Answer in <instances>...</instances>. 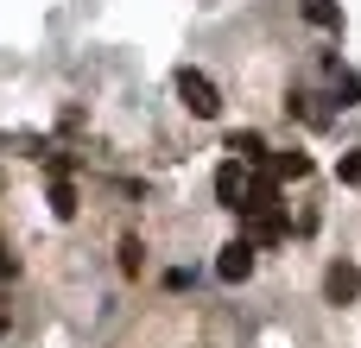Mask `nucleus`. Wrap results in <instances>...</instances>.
Instances as JSON below:
<instances>
[{"mask_svg":"<svg viewBox=\"0 0 361 348\" xmlns=\"http://www.w3.org/2000/svg\"><path fill=\"white\" fill-rule=\"evenodd\" d=\"M305 19L324 25V32H343V6L336 0H305Z\"/></svg>","mask_w":361,"mask_h":348,"instance_id":"6e6552de","label":"nucleus"},{"mask_svg":"<svg viewBox=\"0 0 361 348\" xmlns=\"http://www.w3.org/2000/svg\"><path fill=\"white\" fill-rule=\"evenodd\" d=\"M247 190H254V178H247V165H235V159H228V165L216 171V203L241 216V209H247Z\"/></svg>","mask_w":361,"mask_h":348,"instance_id":"7ed1b4c3","label":"nucleus"},{"mask_svg":"<svg viewBox=\"0 0 361 348\" xmlns=\"http://www.w3.org/2000/svg\"><path fill=\"white\" fill-rule=\"evenodd\" d=\"M228 152H235V165H260L267 159V139L254 127H241V133H228Z\"/></svg>","mask_w":361,"mask_h":348,"instance_id":"423d86ee","label":"nucleus"},{"mask_svg":"<svg viewBox=\"0 0 361 348\" xmlns=\"http://www.w3.org/2000/svg\"><path fill=\"white\" fill-rule=\"evenodd\" d=\"M267 178H273V184H292V178H311V159H305L298 146H292V152H273Z\"/></svg>","mask_w":361,"mask_h":348,"instance_id":"39448f33","label":"nucleus"},{"mask_svg":"<svg viewBox=\"0 0 361 348\" xmlns=\"http://www.w3.org/2000/svg\"><path fill=\"white\" fill-rule=\"evenodd\" d=\"M178 101H184L197 120H216V114H222V95H216V82H209L203 70H190V63L178 70Z\"/></svg>","mask_w":361,"mask_h":348,"instance_id":"f257e3e1","label":"nucleus"},{"mask_svg":"<svg viewBox=\"0 0 361 348\" xmlns=\"http://www.w3.org/2000/svg\"><path fill=\"white\" fill-rule=\"evenodd\" d=\"M336 101H343V108H355V101H361V82H355V76H343V82H336Z\"/></svg>","mask_w":361,"mask_h":348,"instance_id":"9b49d317","label":"nucleus"},{"mask_svg":"<svg viewBox=\"0 0 361 348\" xmlns=\"http://www.w3.org/2000/svg\"><path fill=\"white\" fill-rule=\"evenodd\" d=\"M324 298H330V304H355V298H361V266H355V260H330V273H324Z\"/></svg>","mask_w":361,"mask_h":348,"instance_id":"20e7f679","label":"nucleus"},{"mask_svg":"<svg viewBox=\"0 0 361 348\" xmlns=\"http://www.w3.org/2000/svg\"><path fill=\"white\" fill-rule=\"evenodd\" d=\"M0 279H19V254H13L6 241H0Z\"/></svg>","mask_w":361,"mask_h":348,"instance_id":"f8f14e48","label":"nucleus"},{"mask_svg":"<svg viewBox=\"0 0 361 348\" xmlns=\"http://www.w3.org/2000/svg\"><path fill=\"white\" fill-rule=\"evenodd\" d=\"M51 216H57V222L76 216V184H70V178H51Z\"/></svg>","mask_w":361,"mask_h":348,"instance_id":"0eeeda50","label":"nucleus"},{"mask_svg":"<svg viewBox=\"0 0 361 348\" xmlns=\"http://www.w3.org/2000/svg\"><path fill=\"white\" fill-rule=\"evenodd\" d=\"M0 336H6V317H0Z\"/></svg>","mask_w":361,"mask_h":348,"instance_id":"ddd939ff","label":"nucleus"},{"mask_svg":"<svg viewBox=\"0 0 361 348\" xmlns=\"http://www.w3.org/2000/svg\"><path fill=\"white\" fill-rule=\"evenodd\" d=\"M140 266H146V247H140V235H127V241H121V273L140 279Z\"/></svg>","mask_w":361,"mask_h":348,"instance_id":"1a4fd4ad","label":"nucleus"},{"mask_svg":"<svg viewBox=\"0 0 361 348\" xmlns=\"http://www.w3.org/2000/svg\"><path fill=\"white\" fill-rule=\"evenodd\" d=\"M336 178H343V184H361V152H343V165H336Z\"/></svg>","mask_w":361,"mask_h":348,"instance_id":"9d476101","label":"nucleus"},{"mask_svg":"<svg viewBox=\"0 0 361 348\" xmlns=\"http://www.w3.org/2000/svg\"><path fill=\"white\" fill-rule=\"evenodd\" d=\"M254 260H260V254H254V241H247V235H235V241L216 254V279H222V285H241V279H254Z\"/></svg>","mask_w":361,"mask_h":348,"instance_id":"f03ea898","label":"nucleus"}]
</instances>
